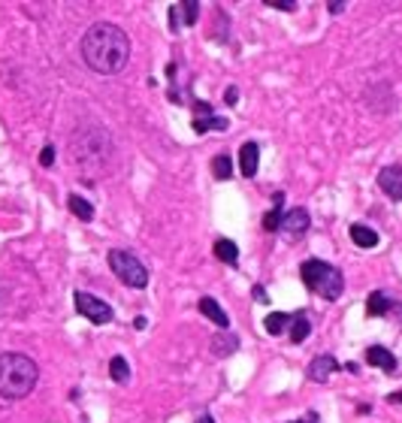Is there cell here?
Here are the masks:
<instances>
[{
  "label": "cell",
  "instance_id": "cell-1",
  "mask_svg": "<svg viewBox=\"0 0 402 423\" xmlns=\"http://www.w3.org/2000/svg\"><path fill=\"white\" fill-rule=\"evenodd\" d=\"M82 61L100 76H115L131 61V40L118 24L97 22L82 36Z\"/></svg>",
  "mask_w": 402,
  "mask_h": 423
},
{
  "label": "cell",
  "instance_id": "cell-2",
  "mask_svg": "<svg viewBox=\"0 0 402 423\" xmlns=\"http://www.w3.org/2000/svg\"><path fill=\"white\" fill-rule=\"evenodd\" d=\"M40 381V369L27 354H0V396L24 399Z\"/></svg>",
  "mask_w": 402,
  "mask_h": 423
},
{
  "label": "cell",
  "instance_id": "cell-3",
  "mask_svg": "<svg viewBox=\"0 0 402 423\" xmlns=\"http://www.w3.org/2000/svg\"><path fill=\"white\" fill-rule=\"evenodd\" d=\"M299 275H303V284L312 293H318V297L324 299H339L342 290H345V279L342 272L336 269V266H330L327 260H306L303 266H299Z\"/></svg>",
  "mask_w": 402,
  "mask_h": 423
},
{
  "label": "cell",
  "instance_id": "cell-4",
  "mask_svg": "<svg viewBox=\"0 0 402 423\" xmlns=\"http://www.w3.org/2000/svg\"><path fill=\"white\" fill-rule=\"evenodd\" d=\"M109 269L118 275V281H124L127 288H149V269H145V263L140 260L136 254L124 251V248H115V251H109Z\"/></svg>",
  "mask_w": 402,
  "mask_h": 423
},
{
  "label": "cell",
  "instance_id": "cell-5",
  "mask_svg": "<svg viewBox=\"0 0 402 423\" xmlns=\"http://www.w3.org/2000/svg\"><path fill=\"white\" fill-rule=\"evenodd\" d=\"M76 311H79L82 318H88L91 324H97V327H103V324L112 320V309H109L103 299L91 297V293H85V290L76 293Z\"/></svg>",
  "mask_w": 402,
  "mask_h": 423
},
{
  "label": "cell",
  "instance_id": "cell-6",
  "mask_svg": "<svg viewBox=\"0 0 402 423\" xmlns=\"http://www.w3.org/2000/svg\"><path fill=\"white\" fill-rule=\"evenodd\" d=\"M197 15H200L197 0H191V3H188V0H185V3H172L170 6V27H172V31H181L185 24L191 27L197 22Z\"/></svg>",
  "mask_w": 402,
  "mask_h": 423
},
{
  "label": "cell",
  "instance_id": "cell-7",
  "mask_svg": "<svg viewBox=\"0 0 402 423\" xmlns=\"http://www.w3.org/2000/svg\"><path fill=\"white\" fill-rule=\"evenodd\" d=\"M378 188L385 191L390 200L402 203V167H385L378 172Z\"/></svg>",
  "mask_w": 402,
  "mask_h": 423
},
{
  "label": "cell",
  "instance_id": "cell-8",
  "mask_svg": "<svg viewBox=\"0 0 402 423\" xmlns=\"http://www.w3.org/2000/svg\"><path fill=\"white\" fill-rule=\"evenodd\" d=\"M339 369V363H336V357H330V354H321V357H315L312 363H308V378L312 381H318V384H324L330 375Z\"/></svg>",
  "mask_w": 402,
  "mask_h": 423
},
{
  "label": "cell",
  "instance_id": "cell-9",
  "mask_svg": "<svg viewBox=\"0 0 402 423\" xmlns=\"http://www.w3.org/2000/svg\"><path fill=\"white\" fill-rule=\"evenodd\" d=\"M308 224H312V218H308L306 209H290L285 212V218H281V230H288L290 236H303Z\"/></svg>",
  "mask_w": 402,
  "mask_h": 423
},
{
  "label": "cell",
  "instance_id": "cell-10",
  "mask_svg": "<svg viewBox=\"0 0 402 423\" xmlns=\"http://www.w3.org/2000/svg\"><path fill=\"white\" fill-rule=\"evenodd\" d=\"M258 161H260V149L258 142H245L239 149V172L245 179H254L258 176Z\"/></svg>",
  "mask_w": 402,
  "mask_h": 423
},
{
  "label": "cell",
  "instance_id": "cell-11",
  "mask_svg": "<svg viewBox=\"0 0 402 423\" xmlns=\"http://www.w3.org/2000/svg\"><path fill=\"white\" fill-rule=\"evenodd\" d=\"M366 363L369 366H378V369H385L387 375H394L396 372V357L387 351V348H381V345H372L369 351H366Z\"/></svg>",
  "mask_w": 402,
  "mask_h": 423
},
{
  "label": "cell",
  "instance_id": "cell-12",
  "mask_svg": "<svg viewBox=\"0 0 402 423\" xmlns=\"http://www.w3.org/2000/svg\"><path fill=\"white\" fill-rule=\"evenodd\" d=\"M200 311H203V315H206L209 320H215V324L221 327V329L230 327V318H227V311H224L221 306H218V302H215L212 297H203V299H200Z\"/></svg>",
  "mask_w": 402,
  "mask_h": 423
},
{
  "label": "cell",
  "instance_id": "cell-13",
  "mask_svg": "<svg viewBox=\"0 0 402 423\" xmlns=\"http://www.w3.org/2000/svg\"><path fill=\"white\" fill-rule=\"evenodd\" d=\"M272 206H276V209L263 215V230H267V233H276V230H281V218H285V212H281V206H285V194L272 197Z\"/></svg>",
  "mask_w": 402,
  "mask_h": 423
},
{
  "label": "cell",
  "instance_id": "cell-14",
  "mask_svg": "<svg viewBox=\"0 0 402 423\" xmlns=\"http://www.w3.org/2000/svg\"><path fill=\"white\" fill-rule=\"evenodd\" d=\"M351 242L360 248H375L378 245V233L366 224H351Z\"/></svg>",
  "mask_w": 402,
  "mask_h": 423
},
{
  "label": "cell",
  "instance_id": "cell-15",
  "mask_svg": "<svg viewBox=\"0 0 402 423\" xmlns=\"http://www.w3.org/2000/svg\"><path fill=\"white\" fill-rule=\"evenodd\" d=\"M212 251L218 260H224V263H239V248H236V242H230V239H215V245H212Z\"/></svg>",
  "mask_w": 402,
  "mask_h": 423
},
{
  "label": "cell",
  "instance_id": "cell-16",
  "mask_svg": "<svg viewBox=\"0 0 402 423\" xmlns=\"http://www.w3.org/2000/svg\"><path fill=\"white\" fill-rule=\"evenodd\" d=\"M67 206H70V212L79 221H91V218H94V206H91L85 197H79V194H70L67 197Z\"/></svg>",
  "mask_w": 402,
  "mask_h": 423
},
{
  "label": "cell",
  "instance_id": "cell-17",
  "mask_svg": "<svg viewBox=\"0 0 402 423\" xmlns=\"http://www.w3.org/2000/svg\"><path fill=\"white\" fill-rule=\"evenodd\" d=\"M312 333V320H308L306 315H297V318H290V342L299 345V342H306V336Z\"/></svg>",
  "mask_w": 402,
  "mask_h": 423
},
{
  "label": "cell",
  "instance_id": "cell-18",
  "mask_svg": "<svg viewBox=\"0 0 402 423\" xmlns=\"http://www.w3.org/2000/svg\"><path fill=\"white\" fill-rule=\"evenodd\" d=\"M390 311V299L385 297L381 290H375V293H369V302H366V315L369 318H381V315H387Z\"/></svg>",
  "mask_w": 402,
  "mask_h": 423
},
{
  "label": "cell",
  "instance_id": "cell-19",
  "mask_svg": "<svg viewBox=\"0 0 402 423\" xmlns=\"http://www.w3.org/2000/svg\"><path fill=\"white\" fill-rule=\"evenodd\" d=\"M109 375H112L115 384H127V381H131V366H127L124 357H112V360H109Z\"/></svg>",
  "mask_w": 402,
  "mask_h": 423
},
{
  "label": "cell",
  "instance_id": "cell-20",
  "mask_svg": "<svg viewBox=\"0 0 402 423\" xmlns=\"http://www.w3.org/2000/svg\"><path fill=\"white\" fill-rule=\"evenodd\" d=\"M209 131H227V118H218V115H209V118H197L194 121V133H209Z\"/></svg>",
  "mask_w": 402,
  "mask_h": 423
},
{
  "label": "cell",
  "instance_id": "cell-21",
  "mask_svg": "<svg viewBox=\"0 0 402 423\" xmlns=\"http://www.w3.org/2000/svg\"><path fill=\"white\" fill-rule=\"evenodd\" d=\"M212 172H215V179L218 181H227L233 176V161H230V154H218V158L212 161Z\"/></svg>",
  "mask_w": 402,
  "mask_h": 423
},
{
  "label": "cell",
  "instance_id": "cell-22",
  "mask_svg": "<svg viewBox=\"0 0 402 423\" xmlns=\"http://www.w3.org/2000/svg\"><path fill=\"white\" fill-rule=\"evenodd\" d=\"M288 324H290V318L288 315H281V311H272V315L263 320V327H267V333L269 336H281L288 329Z\"/></svg>",
  "mask_w": 402,
  "mask_h": 423
},
{
  "label": "cell",
  "instance_id": "cell-23",
  "mask_svg": "<svg viewBox=\"0 0 402 423\" xmlns=\"http://www.w3.org/2000/svg\"><path fill=\"white\" fill-rule=\"evenodd\" d=\"M236 345H239V339L224 336V339H215V342H212V351L215 354H230V351H236Z\"/></svg>",
  "mask_w": 402,
  "mask_h": 423
},
{
  "label": "cell",
  "instance_id": "cell-24",
  "mask_svg": "<svg viewBox=\"0 0 402 423\" xmlns=\"http://www.w3.org/2000/svg\"><path fill=\"white\" fill-rule=\"evenodd\" d=\"M263 6L281 9V13H294V9H297V0H263Z\"/></svg>",
  "mask_w": 402,
  "mask_h": 423
},
{
  "label": "cell",
  "instance_id": "cell-25",
  "mask_svg": "<svg viewBox=\"0 0 402 423\" xmlns=\"http://www.w3.org/2000/svg\"><path fill=\"white\" fill-rule=\"evenodd\" d=\"M40 163H43V167H52V163H54V149H52V145H45V149L40 151Z\"/></svg>",
  "mask_w": 402,
  "mask_h": 423
},
{
  "label": "cell",
  "instance_id": "cell-26",
  "mask_svg": "<svg viewBox=\"0 0 402 423\" xmlns=\"http://www.w3.org/2000/svg\"><path fill=\"white\" fill-rule=\"evenodd\" d=\"M236 97H239V91H236V88H227V94H224L227 106H236Z\"/></svg>",
  "mask_w": 402,
  "mask_h": 423
},
{
  "label": "cell",
  "instance_id": "cell-27",
  "mask_svg": "<svg viewBox=\"0 0 402 423\" xmlns=\"http://www.w3.org/2000/svg\"><path fill=\"white\" fill-rule=\"evenodd\" d=\"M327 9H330L333 15H339L342 9H345V3H342V0H330V3H327Z\"/></svg>",
  "mask_w": 402,
  "mask_h": 423
},
{
  "label": "cell",
  "instance_id": "cell-28",
  "mask_svg": "<svg viewBox=\"0 0 402 423\" xmlns=\"http://www.w3.org/2000/svg\"><path fill=\"white\" fill-rule=\"evenodd\" d=\"M254 299H258V302H269V297H267V290H263V288H254Z\"/></svg>",
  "mask_w": 402,
  "mask_h": 423
},
{
  "label": "cell",
  "instance_id": "cell-29",
  "mask_svg": "<svg viewBox=\"0 0 402 423\" xmlns=\"http://www.w3.org/2000/svg\"><path fill=\"white\" fill-rule=\"evenodd\" d=\"M390 402H399V406H402V390H396V393H390Z\"/></svg>",
  "mask_w": 402,
  "mask_h": 423
},
{
  "label": "cell",
  "instance_id": "cell-30",
  "mask_svg": "<svg viewBox=\"0 0 402 423\" xmlns=\"http://www.w3.org/2000/svg\"><path fill=\"white\" fill-rule=\"evenodd\" d=\"M197 423H215V420L209 417V415H200V417H197Z\"/></svg>",
  "mask_w": 402,
  "mask_h": 423
},
{
  "label": "cell",
  "instance_id": "cell-31",
  "mask_svg": "<svg viewBox=\"0 0 402 423\" xmlns=\"http://www.w3.org/2000/svg\"><path fill=\"white\" fill-rule=\"evenodd\" d=\"M308 423H315V415H312V420H308Z\"/></svg>",
  "mask_w": 402,
  "mask_h": 423
}]
</instances>
